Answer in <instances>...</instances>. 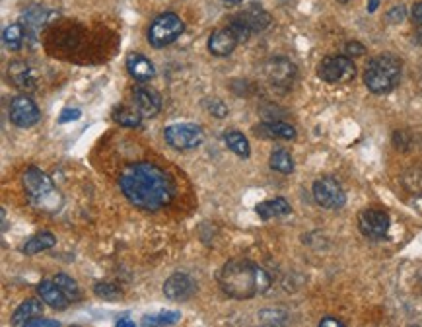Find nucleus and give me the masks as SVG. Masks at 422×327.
<instances>
[{
  "instance_id": "f257e3e1",
  "label": "nucleus",
  "mask_w": 422,
  "mask_h": 327,
  "mask_svg": "<svg viewBox=\"0 0 422 327\" xmlns=\"http://www.w3.org/2000/svg\"><path fill=\"white\" fill-rule=\"evenodd\" d=\"M119 187L130 205L148 212L167 207L176 197L174 181L152 162H137L127 166L119 176Z\"/></svg>"
},
{
  "instance_id": "f03ea898",
  "label": "nucleus",
  "mask_w": 422,
  "mask_h": 327,
  "mask_svg": "<svg viewBox=\"0 0 422 327\" xmlns=\"http://www.w3.org/2000/svg\"><path fill=\"white\" fill-rule=\"evenodd\" d=\"M217 278L222 292L236 300H249L265 294L273 283L265 269L247 259H232L224 263Z\"/></svg>"
},
{
  "instance_id": "7ed1b4c3",
  "label": "nucleus",
  "mask_w": 422,
  "mask_h": 327,
  "mask_svg": "<svg viewBox=\"0 0 422 327\" xmlns=\"http://www.w3.org/2000/svg\"><path fill=\"white\" fill-rule=\"evenodd\" d=\"M403 76V62L393 53H382L373 57L364 69V84L375 96L389 94L399 86Z\"/></svg>"
},
{
  "instance_id": "20e7f679",
  "label": "nucleus",
  "mask_w": 422,
  "mask_h": 327,
  "mask_svg": "<svg viewBox=\"0 0 422 327\" xmlns=\"http://www.w3.org/2000/svg\"><path fill=\"white\" fill-rule=\"evenodd\" d=\"M22 183H24L26 195L31 201V205H35L41 210H55L59 207V191L55 189L53 179L45 171L31 166L24 171Z\"/></svg>"
},
{
  "instance_id": "39448f33",
  "label": "nucleus",
  "mask_w": 422,
  "mask_h": 327,
  "mask_svg": "<svg viewBox=\"0 0 422 327\" xmlns=\"http://www.w3.org/2000/svg\"><path fill=\"white\" fill-rule=\"evenodd\" d=\"M183 31H185L183 20L177 14H174V12H166V14H160L150 24V28H148V43L152 47H156V49H164L167 45L176 43L181 37Z\"/></svg>"
},
{
  "instance_id": "423d86ee",
  "label": "nucleus",
  "mask_w": 422,
  "mask_h": 327,
  "mask_svg": "<svg viewBox=\"0 0 422 327\" xmlns=\"http://www.w3.org/2000/svg\"><path fill=\"white\" fill-rule=\"evenodd\" d=\"M164 139L169 149L174 150H195L205 142V133L195 123H176L164 129Z\"/></svg>"
},
{
  "instance_id": "0eeeda50",
  "label": "nucleus",
  "mask_w": 422,
  "mask_h": 327,
  "mask_svg": "<svg viewBox=\"0 0 422 327\" xmlns=\"http://www.w3.org/2000/svg\"><path fill=\"white\" fill-rule=\"evenodd\" d=\"M317 76L327 84H346L356 76V65L346 55H331L319 62Z\"/></svg>"
},
{
  "instance_id": "6e6552de",
  "label": "nucleus",
  "mask_w": 422,
  "mask_h": 327,
  "mask_svg": "<svg viewBox=\"0 0 422 327\" xmlns=\"http://www.w3.org/2000/svg\"><path fill=\"white\" fill-rule=\"evenodd\" d=\"M314 199L319 207L331 208V210L343 208L346 205V193L335 178L317 179L314 183Z\"/></svg>"
},
{
  "instance_id": "1a4fd4ad",
  "label": "nucleus",
  "mask_w": 422,
  "mask_h": 327,
  "mask_svg": "<svg viewBox=\"0 0 422 327\" xmlns=\"http://www.w3.org/2000/svg\"><path fill=\"white\" fill-rule=\"evenodd\" d=\"M391 226L389 215L382 208H364L358 215V230L366 238L383 240L387 238V232Z\"/></svg>"
},
{
  "instance_id": "9d476101",
  "label": "nucleus",
  "mask_w": 422,
  "mask_h": 327,
  "mask_svg": "<svg viewBox=\"0 0 422 327\" xmlns=\"http://www.w3.org/2000/svg\"><path fill=\"white\" fill-rule=\"evenodd\" d=\"M8 119L20 129H30L40 123L41 111L31 98L16 96L10 99V106H8Z\"/></svg>"
},
{
  "instance_id": "9b49d317",
  "label": "nucleus",
  "mask_w": 422,
  "mask_h": 327,
  "mask_svg": "<svg viewBox=\"0 0 422 327\" xmlns=\"http://www.w3.org/2000/svg\"><path fill=\"white\" fill-rule=\"evenodd\" d=\"M298 69L290 59L286 57H275V59L267 60L265 65V76L269 80L271 86L275 88H288L292 86V82L296 80Z\"/></svg>"
},
{
  "instance_id": "f8f14e48",
  "label": "nucleus",
  "mask_w": 422,
  "mask_h": 327,
  "mask_svg": "<svg viewBox=\"0 0 422 327\" xmlns=\"http://www.w3.org/2000/svg\"><path fill=\"white\" fill-rule=\"evenodd\" d=\"M196 280L187 273H174L164 283V294L174 302H187L189 298L195 296Z\"/></svg>"
},
{
  "instance_id": "ddd939ff",
  "label": "nucleus",
  "mask_w": 422,
  "mask_h": 327,
  "mask_svg": "<svg viewBox=\"0 0 422 327\" xmlns=\"http://www.w3.org/2000/svg\"><path fill=\"white\" fill-rule=\"evenodd\" d=\"M239 43H244L242 37L237 35V31L228 24L226 28H220V30L212 31V35L208 37V51L214 55V57H228L232 55Z\"/></svg>"
},
{
  "instance_id": "4468645a",
  "label": "nucleus",
  "mask_w": 422,
  "mask_h": 327,
  "mask_svg": "<svg viewBox=\"0 0 422 327\" xmlns=\"http://www.w3.org/2000/svg\"><path fill=\"white\" fill-rule=\"evenodd\" d=\"M133 108L137 109L144 119H154L162 109V98L156 90L137 86L133 90Z\"/></svg>"
},
{
  "instance_id": "2eb2a0df",
  "label": "nucleus",
  "mask_w": 422,
  "mask_h": 327,
  "mask_svg": "<svg viewBox=\"0 0 422 327\" xmlns=\"http://www.w3.org/2000/svg\"><path fill=\"white\" fill-rule=\"evenodd\" d=\"M59 14L57 12L49 10V8H43V6H31L28 10L22 14V26L26 30V35L31 40H37V35L41 30L49 24L53 18H57Z\"/></svg>"
},
{
  "instance_id": "dca6fc26",
  "label": "nucleus",
  "mask_w": 422,
  "mask_h": 327,
  "mask_svg": "<svg viewBox=\"0 0 422 327\" xmlns=\"http://www.w3.org/2000/svg\"><path fill=\"white\" fill-rule=\"evenodd\" d=\"M234 18H236V20L239 22V24H242L251 35L265 31L267 28L271 26V22H273L271 14L263 10L259 4H249L246 10H242L239 14H236Z\"/></svg>"
},
{
  "instance_id": "f3484780",
  "label": "nucleus",
  "mask_w": 422,
  "mask_h": 327,
  "mask_svg": "<svg viewBox=\"0 0 422 327\" xmlns=\"http://www.w3.org/2000/svg\"><path fill=\"white\" fill-rule=\"evenodd\" d=\"M37 294L40 298L47 304V306L55 308V310H67L70 304V300L67 298V294L60 290V287L53 280V278H45L37 285Z\"/></svg>"
},
{
  "instance_id": "a211bd4d",
  "label": "nucleus",
  "mask_w": 422,
  "mask_h": 327,
  "mask_svg": "<svg viewBox=\"0 0 422 327\" xmlns=\"http://www.w3.org/2000/svg\"><path fill=\"white\" fill-rule=\"evenodd\" d=\"M255 135L261 139H275V140H294L296 129L285 121H269V123H259L255 127Z\"/></svg>"
},
{
  "instance_id": "6ab92c4d",
  "label": "nucleus",
  "mask_w": 422,
  "mask_h": 327,
  "mask_svg": "<svg viewBox=\"0 0 422 327\" xmlns=\"http://www.w3.org/2000/svg\"><path fill=\"white\" fill-rule=\"evenodd\" d=\"M8 78L16 86L22 90H33L37 84V78L30 69V65H26L24 60H14L8 65Z\"/></svg>"
},
{
  "instance_id": "aec40b11",
  "label": "nucleus",
  "mask_w": 422,
  "mask_h": 327,
  "mask_svg": "<svg viewBox=\"0 0 422 327\" xmlns=\"http://www.w3.org/2000/svg\"><path fill=\"white\" fill-rule=\"evenodd\" d=\"M127 70L128 74L135 80H138V82H146V80L154 78V74H156V69H154L152 60L146 59V57L140 55V53H130V55H128Z\"/></svg>"
},
{
  "instance_id": "412c9836",
  "label": "nucleus",
  "mask_w": 422,
  "mask_h": 327,
  "mask_svg": "<svg viewBox=\"0 0 422 327\" xmlns=\"http://www.w3.org/2000/svg\"><path fill=\"white\" fill-rule=\"evenodd\" d=\"M255 210L261 220H271V218H278L290 215V212H292V207H290V203H288L286 199L276 197L259 203L255 207Z\"/></svg>"
},
{
  "instance_id": "4be33fe9",
  "label": "nucleus",
  "mask_w": 422,
  "mask_h": 327,
  "mask_svg": "<svg viewBox=\"0 0 422 327\" xmlns=\"http://www.w3.org/2000/svg\"><path fill=\"white\" fill-rule=\"evenodd\" d=\"M37 316H43V304H41L40 300H35V298H28L12 314V326L24 327L30 319Z\"/></svg>"
},
{
  "instance_id": "5701e85b",
  "label": "nucleus",
  "mask_w": 422,
  "mask_h": 327,
  "mask_svg": "<svg viewBox=\"0 0 422 327\" xmlns=\"http://www.w3.org/2000/svg\"><path fill=\"white\" fill-rule=\"evenodd\" d=\"M53 246H57V238L51 232H40L35 236H31L24 246H22V253L24 255H37L41 251H47Z\"/></svg>"
},
{
  "instance_id": "b1692460",
  "label": "nucleus",
  "mask_w": 422,
  "mask_h": 327,
  "mask_svg": "<svg viewBox=\"0 0 422 327\" xmlns=\"http://www.w3.org/2000/svg\"><path fill=\"white\" fill-rule=\"evenodd\" d=\"M222 139H224V144H226L228 149L232 150L236 156H239V158H249L251 146H249V140L246 139V135H242L239 131H226Z\"/></svg>"
},
{
  "instance_id": "393cba45",
  "label": "nucleus",
  "mask_w": 422,
  "mask_h": 327,
  "mask_svg": "<svg viewBox=\"0 0 422 327\" xmlns=\"http://www.w3.org/2000/svg\"><path fill=\"white\" fill-rule=\"evenodd\" d=\"M26 37H28V35H26V30H24L22 22L10 24V26H6L4 31H2V41H4V45L10 51H20Z\"/></svg>"
},
{
  "instance_id": "a878e982",
  "label": "nucleus",
  "mask_w": 422,
  "mask_h": 327,
  "mask_svg": "<svg viewBox=\"0 0 422 327\" xmlns=\"http://www.w3.org/2000/svg\"><path fill=\"white\" fill-rule=\"evenodd\" d=\"M269 166L278 171V174H292L294 171V160L290 156V152L278 149L273 150L271 158H269Z\"/></svg>"
},
{
  "instance_id": "bb28decb",
  "label": "nucleus",
  "mask_w": 422,
  "mask_h": 327,
  "mask_svg": "<svg viewBox=\"0 0 422 327\" xmlns=\"http://www.w3.org/2000/svg\"><path fill=\"white\" fill-rule=\"evenodd\" d=\"M113 119H115V123H119L121 127L135 129V127H140V123H142L144 117H142L135 108H117L113 111Z\"/></svg>"
},
{
  "instance_id": "cd10ccee",
  "label": "nucleus",
  "mask_w": 422,
  "mask_h": 327,
  "mask_svg": "<svg viewBox=\"0 0 422 327\" xmlns=\"http://www.w3.org/2000/svg\"><path fill=\"white\" fill-rule=\"evenodd\" d=\"M181 319V312L177 310H167V312H158L152 316L142 317V326H174Z\"/></svg>"
},
{
  "instance_id": "c85d7f7f",
  "label": "nucleus",
  "mask_w": 422,
  "mask_h": 327,
  "mask_svg": "<svg viewBox=\"0 0 422 327\" xmlns=\"http://www.w3.org/2000/svg\"><path fill=\"white\" fill-rule=\"evenodd\" d=\"M53 280L59 285L60 290L67 294V298H69L70 302H78V300H82V290H80L78 283H76L74 278L69 277V275H65V273H60V275H57Z\"/></svg>"
},
{
  "instance_id": "c756f323",
  "label": "nucleus",
  "mask_w": 422,
  "mask_h": 327,
  "mask_svg": "<svg viewBox=\"0 0 422 327\" xmlns=\"http://www.w3.org/2000/svg\"><path fill=\"white\" fill-rule=\"evenodd\" d=\"M94 294L98 298H101V300H119V298L123 296V292H121V288L117 287V285H113V283H96L94 285Z\"/></svg>"
},
{
  "instance_id": "7c9ffc66",
  "label": "nucleus",
  "mask_w": 422,
  "mask_h": 327,
  "mask_svg": "<svg viewBox=\"0 0 422 327\" xmlns=\"http://www.w3.org/2000/svg\"><path fill=\"white\" fill-rule=\"evenodd\" d=\"M203 106H205L206 111H208L212 117H217V119H224V117H228V106L222 101V99L208 98L203 101Z\"/></svg>"
},
{
  "instance_id": "2f4dec72",
  "label": "nucleus",
  "mask_w": 422,
  "mask_h": 327,
  "mask_svg": "<svg viewBox=\"0 0 422 327\" xmlns=\"http://www.w3.org/2000/svg\"><path fill=\"white\" fill-rule=\"evenodd\" d=\"M259 319L261 324H269V326H280L288 319V314L282 312V310H265L259 314Z\"/></svg>"
},
{
  "instance_id": "473e14b6",
  "label": "nucleus",
  "mask_w": 422,
  "mask_h": 327,
  "mask_svg": "<svg viewBox=\"0 0 422 327\" xmlns=\"http://www.w3.org/2000/svg\"><path fill=\"white\" fill-rule=\"evenodd\" d=\"M344 55L346 57H362V55H366V47H364L360 41H348L346 45H344Z\"/></svg>"
},
{
  "instance_id": "72a5a7b5",
  "label": "nucleus",
  "mask_w": 422,
  "mask_h": 327,
  "mask_svg": "<svg viewBox=\"0 0 422 327\" xmlns=\"http://www.w3.org/2000/svg\"><path fill=\"white\" fill-rule=\"evenodd\" d=\"M385 18H387L389 24H401V22L407 18V8H405L403 4H399V6H393L391 10L387 12V16H385Z\"/></svg>"
},
{
  "instance_id": "f704fd0d",
  "label": "nucleus",
  "mask_w": 422,
  "mask_h": 327,
  "mask_svg": "<svg viewBox=\"0 0 422 327\" xmlns=\"http://www.w3.org/2000/svg\"><path fill=\"white\" fill-rule=\"evenodd\" d=\"M411 16L412 22H414V28H416V35L422 40V2H416V4L412 6Z\"/></svg>"
},
{
  "instance_id": "c9c22d12",
  "label": "nucleus",
  "mask_w": 422,
  "mask_h": 327,
  "mask_svg": "<svg viewBox=\"0 0 422 327\" xmlns=\"http://www.w3.org/2000/svg\"><path fill=\"white\" fill-rule=\"evenodd\" d=\"M60 324L57 321V319H47V317H33V319H30L28 324H26V327H59Z\"/></svg>"
},
{
  "instance_id": "e433bc0d",
  "label": "nucleus",
  "mask_w": 422,
  "mask_h": 327,
  "mask_svg": "<svg viewBox=\"0 0 422 327\" xmlns=\"http://www.w3.org/2000/svg\"><path fill=\"white\" fill-rule=\"evenodd\" d=\"M80 115H82V111H80V109H65V111L60 113L59 123H70V121H76V119H80Z\"/></svg>"
},
{
  "instance_id": "4c0bfd02",
  "label": "nucleus",
  "mask_w": 422,
  "mask_h": 327,
  "mask_svg": "<svg viewBox=\"0 0 422 327\" xmlns=\"http://www.w3.org/2000/svg\"><path fill=\"white\" fill-rule=\"evenodd\" d=\"M319 327H344V321L343 319H339V317L327 316L319 321Z\"/></svg>"
},
{
  "instance_id": "58836bf2",
  "label": "nucleus",
  "mask_w": 422,
  "mask_h": 327,
  "mask_svg": "<svg viewBox=\"0 0 422 327\" xmlns=\"http://www.w3.org/2000/svg\"><path fill=\"white\" fill-rule=\"evenodd\" d=\"M378 6H380V0H370V2H368V12L372 14V12L378 10Z\"/></svg>"
},
{
  "instance_id": "ea45409f",
  "label": "nucleus",
  "mask_w": 422,
  "mask_h": 327,
  "mask_svg": "<svg viewBox=\"0 0 422 327\" xmlns=\"http://www.w3.org/2000/svg\"><path fill=\"white\" fill-rule=\"evenodd\" d=\"M115 326H117V327H135V321H128V319H119Z\"/></svg>"
},
{
  "instance_id": "a19ab883",
  "label": "nucleus",
  "mask_w": 422,
  "mask_h": 327,
  "mask_svg": "<svg viewBox=\"0 0 422 327\" xmlns=\"http://www.w3.org/2000/svg\"><path fill=\"white\" fill-rule=\"evenodd\" d=\"M222 2H226V4H239L242 0H222Z\"/></svg>"
},
{
  "instance_id": "79ce46f5",
  "label": "nucleus",
  "mask_w": 422,
  "mask_h": 327,
  "mask_svg": "<svg viewBox=\"0 0 422 327\" xmlns=\"http://www.w3.org/2000/svg\"><path fill=\"white\" fill-rule=\"evenodd\" d=\"M337 2H341V4H346V2H351V0H337Z\"/></svg>"
}]
</instances>
